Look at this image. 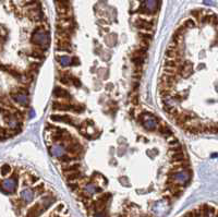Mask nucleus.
Returning a JSON list of instances; mask_svg holds the SVG:
<instances>
[{
	"instance_id": "obj_1",
	"label": "nucleus",
	"mask_w": 218,
	"mask_h": 217,
	"mask_svg": "<svg viewBox=\"0 0 218 217\" xmlns=\"http://www.w3.org/2000/svg\"><path fill=\"white\" fill-rule=\"evenodd\" d=\"M31 40L32 43L36 45V47H39L40 49L45 50L49 47V43H50L49 33L47 31H44L43 29H37L33 33Z\"/></svg>"
},
{
	"instance_id": "obj_2",
	"label": "nucleus",
	"mask_w": 218,
	"mask_h": 217,
	"mask_svg": "<svg viewBox=\"0 0 218 217\" xmlns=\"http://www.w3.org/2000/svg\"><path fill=\"white\" fill-rule=\"evenodd\" d=\"M27 95H29V91L20 90L17 92H12L11 98L19 105L23 106V107H27L29 106V96Z\"/></svg>"
},
{
	"instance_id": "obj_3",
	"label": "nucleus",
	"mask_w": 218,
	"mask_h": 217,
	"mask_svg": "<svg viewBox=\"0 0 218 217\" xmlns=\"http://www.w3.org/2000/svg\"><path fill=\"white\" fill-rule=\"evenodd\" d=\"M17 177H12L9 179L3 180L2 182L0 183V190L2 192H5L6 194H11L14 193L17 190Z\"/></svg>"
},
{
	"instance_id": "obj_4",
	"label": "nucleus",
	"mask_w": 218,
	"mask_h": 217,
	"mask_svg": "<svg viewBox=\"0 0 218 217\" xmlns=\"http://www.w3.org/2000/svg\"><path fill=\"white\" fill-rule=\"evenodd\" d=\"M140 120L142 121V124L146 130L154 131L157 128V119L151 114H143L140 116Z\"/></svg>"
},
{
	"instance_id": "obj_5",
	"label": "nucleus",
	"mask_w": 218,
	"mask_h": 217,
	"mask_svg": "<svg viewBox=\"0 0 218 217\" xmlns=\"http://www.w3.org/2000/svg\"><path fill=\"white\" fill-rule=\"evenodd\" d=\"M158 9V2L156 0H145L143 3L142 8L140 9L141 13H145V14H151V13H155Z\"/></svg>"
},
{
	"instance_id": "obj_6",
	"label": "nucleus",
	"mask_w": 218,
	"mask_h": 217,
	"mask_svg": "<svg viewBox=\"0 0 218 217\" xmlns=\"http://www.w3.org/2000/svg\"><path fill=\"white\" fill-rule=\"evenodd\" d=\"M176 183H185L187 181H189L190 179V174L185 170H179V171H176L173 174L170 175V177Z\"/></svg>"
},
{
	"instance_id": "obj_7",
	"label": "nucleus",
	"mask_w": 218,
	"mask_h": 217,
	"mask_svg": "<svg viewBox=\"0 0 218 217\" xmlns=\"http://www.w3.org/2000/svg\"><path fill=\"white\" fill-rule=\"evenodd\" d=\"M178 74L183 77H189L193 73V63L191 61H185L181 63L180 67L178 68Z\"/></svg>"
},
{
	"instance_id": "obj_8",
	"label": "nucleus",
	"mask_w": 218,
	"mask_h": 217,
	"mask_svg": "<svg viewBox=\"0 0 218 217\" xmlns=\"http://www.w3.org/2000/svg\"><path fill=\"white\" fill-rule=\"evenodd\" d=\"M194 117H195V116L188 114V112H180L176 120H177L178 124H180V126H181V124H185V123L191 122V121H192V119Z\"/></svg>"
},
{
	"instance_id": "obj_9",
	"label": "nucleus",
	"mask_w": 218,
	"mask_h": 217,
	"mask_svg": "<svg viewBox=\"0 0 218 217\" xmlns=\"http://www.w3.org/2000/svg\"><path fill=\"white\" fill-rule=\"evenodd\" d=\"M50 118H51V120H54V121H60V122H64V123H68V124L74 126L72 118L69 117L68 115H52Z\"/></svg>"
},
{
	"instance_id": "obj_10",
	"label": "nucleus",
	"mask_w": 218,
	"mask_h": 217,
	"mask_svg": "<svg viewBox=\"0 0 218 217\" xmlns=\"http://www.w3.org/2000/svg\"><path fill=\"white\" fill-rule=\"evenodd\" d=\"M43 211L44 209H42V206H40L39 203H38V204H35L33 207H31V209H29L26 217H38L42 213H43Z\"/></svg>"
},
{
	"instance_id": "obj_11",
	"label": "nucleus",
	"mask_w": 218,
	"mask_h": 217,
	"mask_svg": "<svg viewBox=\"0 0 218 217\" xmlns=\"http://www.w3.org/2000/svg\"><path fill=\"white\" fill-rule=\"evenodd\" d=\"M21 199L25 203H31L34 199V191L31 189H24L23 191L21 192Z\"/></svg>"
},
{
	"instance_id": "obj_12",
	"label": "nucleus",
	"mask_w": 218,
	"mask_h": 217,
	"mask_svg": "<svg viewBox=\"0 0 218 217\" xmlns=\"http://www.w3.org/2000/svg\"><path fill=\"white\" fill-rule=\"evenodd\" d=\"M135 26L141 30H144V31H149V30H152L153 24L149 22V21L144 20V19H140V20H138L135 22Z\"/></svg>"
},
{
	"instance_id": "obj_13",
	"label": "nucleus",
	"mask_w": 218,
	"mask_h": 217,
	"mask_svg": "<svg viewBox=\"0 0 218 217\" xmlns=\"http://www.w3.org/2000/svg\"><path fill=\"white\" fill-rule=\"evenodd\" d=\"M54 96L57 98H71L69 92L66 91L64 89H61V87H56L54 90Z\"/></svg>"
},
{
	"instance_id": "obj_14",
	"label": "nucleus",
	"mask_w": 218,
	"mask_h": 217,
	"mask_svg": "<svg viewBox=\"0 0 218 217\" xmlns=\"http://www.w3.org/2000/svg\"><path fill=\"white\" fill-rule=\"evenodd\" d=\"M101 189L99 188V187L93 184V183H87L85 186V188H84V192L89 195H93V194H95V193L101 192Z\"/></svg>"
},
{
	"instance_id": "obj_15",
	"label": "nucleus",
	"mask_w": 218,
	"mask_h": 217,
	"mask_svg": "<svg viewBox=\"0 0 218 217\" xmlns=\"http://www.w3.org/2000/svg\"><path fill=\"white\" fill-rule=\"evenodd\" d=\"M81 165L79 163H72V164H68L64 167H62V171L64 174H69V172H73V171H78L80 170Z\"/></svg>"
},
{
	"instance_id": "obj_16",
	"label": "nucleus",
	"mask_w": 218,
	"mask_h": 217,
	"mask_svg": "<svg viewBox=\"0 0 218 217\" xmlns=\"http://www.w3.org/2000/svg\"><path fill=\"white\" fill-rule=\"evenodd\" d=\"M181 60L180 58H177V59H168L165 61V67L166 68H171V69H178L181 64Z\"/></svg>"
},
{
	"instance_id": "obj_17",
	"label": "nucleus",
	"mask_w": 218,
	"mask_h": 217,
	"mask_svg": "<svg viewBox=\"0 0 218 217\" xmlns=\"http://www.w3.org/2000/svg\"><path fill=\"white\" fill-rule=\"evenodd\" d=\"M171 162L176 164L183 163V162H185V155H184V153L182 151L177 152V153H175V154L171 156Z\"/></svg>"
},
{
	"instance_id": "obj_18",
	"label": "nucleus",
	"mask_w": 218,
	"mask_h": 217,
	"mask_svg": "<svg viewBox=\"0 0 218 217\" xmlns=\"http://www.w3.org/2000/svg\"><path fill=\"white\" fill-rule=\"evenodd\" d=\"M51 154L54 155V157H60V156H62V155L66 154V149H63L62 145H54L51 147Z\"/></svg>"
},
{
	"instance_id": "obj_19",
	"label": "nucleus",
	"mask_w": 218,
	"mask_h": 217,
	"mask_svg": "<svg viewBox=\"0 0 218 217\" xmlns=\"http://www.w3.org/2000/svg\"><path fill=\"white\" fill-rule=\"evenodd\" d=\"M52 108H54V110H63V112H67V110H71L72 105L59 103V102H54V103L52 104Z\"/></svg>"
},
{
	"instance_id": "obj_20",
	"label": "nucleus",
	"mask_w": 218,
	"mask_h": 217,
	"mask_svg": "<svg viewBox=\"0 0 218 217\" xmlns=\"http://www.w3.org/2000/svg\"><path fill=\"white\" fill-rule=\"evenodd\" d=\"M59 158V162L62 164H72V163H75L76 162V159H78V157H75V156H67V155H62V156H60Z\"/></svg>"
},
{
	"instance_id": "obj_21",
	"label": "nucleus",
	"mask_w": 218,
	"mask_h": 217,
	"mask_svg": "<svg viewBox=\"0 0 218 217\" xmlns=\"http://www.w3.org/2000/svg\"><path fill=\"white\" fill-rule=\"evenodd\" d=\"M166 57L168 59H177V58L180 57V54H179L178 49H171L168 48L166 50Z\"/></svg>"
},
{
	"instance_id": "obj_22",
	"label": "nucleus",
	"mask_w": 218,
	"mask_h": 217,
	"mask_svg": "<svg viewBox=\"0 0 218 217\" xmlns=\"http://www.w3.org/2000/svg\"><path fill=\"white\" fill-rule=\"evenodd\" d=\"M82 177V174L80 172V170L78 171H73V172H69V174H66V178L68 181H74L76 179H80Z\"/></svg>"
},
{
	"instance_id": "obj_23",
	"label": "nucleus",
	"mask_w": 218,
	"mask_h": 217,
	"mask_svg": "<svg viewBox=\"0 0 218 217\" xmlns=\"http://www.w3.org/2000/svg\"><path fill=\"white\" fill-rule=\"evenodd\" d=\"M57 59L62 67H67L71 64V58H70L69 56H59Z\"/></svg>"
},
{
	"instance_id": "obj_24",
	"label": "nucleus",
	"mask_w": 218,
	"mask_h": 217,
	"mask_svg": "<svg viewBox=\"0 0 218 217\" xmlns=\"http://www.w3.org/2000/svg\"><path fill=\"white\" fill-rule=\"evenodd\" d=\"M11 166L8 165V164H5V165H2L1 167H0V176H2V177H6V176H8L10 172H11Z\"/></svg>"
},
{
	"instance_id": "obj_25",
	"label": "nucleus",
	"mask_w": 218,
	"mask_h": 217,
	"mask_svg": "<svg viewBox=\"0 0 218 217\" xmlns=\"http://www.w3.org/2000/svg\"><path fill=\"white\" fill-rule=\"evenodd\" d=\"M158 131H159V133H160L161 135H164V137H171V135H172L171 130H170V129L168 128V127H166V126L159 127Z\"/></svg>"
},
{
	"instance_id": "obj_26",
	"label": "nucleus",
	"mask_w": 218,
	"mask_h": 217,
	"mask_svg": "<svg viewBox=\"0 0 218 217\" xmlns=\"http://www.w3.org/2000/svg\"><path fill=\"white\" fill-rule=\"evenodd\" d=\"M140 38L141 40H142V43L144 44V45H148L149 43H151V39H152V36L149 34H146V33H141L140 34Z\"/></svg>"
},
{
	"instance_id": "obj_27",
	"label": "nucleus",
	"mask_w": 218,
	"mask_h": 217,
	"mask_svg": "<svg viewBox=\"0 0 218 217\" xmlns=\"http://www.w3.org/2000/svg\"><path fill=\"white\" fill-rule=\"evenodd\" d=\"M132 61L135 66H142V63L144 61V57H142V56H133Z\"/></svg>"
},
{
	"instance_id": "obj_28",
	"label": "nucleus",
	"mask_w": 218,
	"mask_h": 217,
	"mask_svg": "<svg viewBox=\"0 0 218 217\" xmlns=\"http://www.w3.org/2000/svg\"><path fill=\"white\" fill-rule=\"evenodd\" d=\"M164 74H166V75H171V77H176V75L178 74V72L176 71V69L166 68V69H164Z\"/></svg>"
},
{
	"instance_id": "obj_29",
	"label": "nucleus",
	"mask_w": 218,
	"mask_h": 217,
	"mask_svg": "<svg viewBox=\"0 0 218 217\" xmlns=\"http://www.w3.org/2000/svg\"><path fill=\"white\" fill-rule=\"evenodd\" d=\"M44 189H45V184H44V183H39V184H37L36 187H34L33 191H35L36 193H38V194H42L44 192Z\"/></svg>"
},
{
	"instance_id": "obj_30",
	"label": "nucleus",
	"mask_w": 218,
	"mask_h": 217,
	"mask_svg": "<svg viewBox=\"0 0 218 217\" xmlns=\"http://www.w3.org/2000/svg\"><path fill=\"white\" fill-rule=\"evenodd\" d=\"M69 80L71 81V82L73 83V85H75L76 87H80L81 86V82H80V80H79L78 77H72V75H70Z\"/></svg>"
},
{
	"instance_id": "obj_31",
	"label": "nucleus",
	"mask_w": 218,
	"mask_h": 217,
	"mask_svg": "<svg viewBox=\"0 0 218 217\" xmlns=\"http://www.w3.org/2000/svg\"><path fill=\"white\" fill-rule=\"evenodd\" d=\"M184 27H189V29L195 27V22L192 20V19H189V20H187L185 23H184Z\"/></svg>"
},
{
	"instance_id": "obj_32",
	"label": "nucleus",
	"mask_w": 218,
	"mask_h": 217,
	"mask_svg": "<svg viewBox=\"0 0 218 217\" xmlns=\"http://www.w3.org/2000/svg\"><path fill=\"white\" fill-rule=\"evenodd\" d=\"M191 13H192V15H194V17H196L198 20H201V17H202V11H201V10H193Z\"/></svg>"
},
{
	"instance_id": "obj_33",
	"label": "nucleus",
	"mask_w": 218,
	"mask_h": 217,
	"mask_svg": "<svg viewBox=\"0 0 218 217\" xmlns=\"http://www.w3.org/2000/svg\"><path fill=\"white\" fill-rule=\"evenodd\" d=\"M38 68H39V63H31L30 64V69H31L30 71H36Z\"/></svg>"
},
{
	"instance_id": "obj_34",
	"label": "nucleus",
	"mask_w": 218,
	"mask_h": 217,
	"mask_svg": "<svg viewBox=\"0 0 218 217\" xmlns=\"http://www.w3.org/2000/svg\"><path fill=\"white\" fill-rule=\"evenodd\" d=\"M71 64L72 66H79V64H80V61H79L78 58L76 57L71 58Z\"/></svg>"
},
{
	"instance_id": "obj_35",
	"label": "nucleus",
	"mask_w": 218,
	"mask_h": 217,
	"mask_svg": "<svg viewBox=\"0 0 218 217\" xmlns=\"http://www.w3.org/2000/svg\"><path fill=\"white\" fill-rule=\"evenodd\" d=\"M183 217H196V214H195V211L189 212V213H187V214L184 215Z\"/></svg>"
},
{
	"instance_id": "obj_36",
	"label": "nucleus",
	"mask_w": 218,
	"mask_h": 217,
	"mask_svg": "<svg viewBox=\"0 0 218 217\" xmlns=\"http://www.w3.org/2000/svg\"><path fill=\"white\" fill-rule=\"evenodd\" d=\"M69 188L71 189L72 191H75V190L79 188V184H78V183H71V184L69 186Z\"/></svg>"
},
{
	"instance_id": "obj_37",
	"label": "nucleus",
	"mask_w": 218,
	"mask_h": 217,
	"mask_svg": "<svg viewBox=\"0 0 218 217\" xmlns=\"http://www.w3.org/2000/svg\"><path fill=\"white\" fill-rule=\"evenodd\" d=\"M131 102H132V104H134V105H138L139 103V98H138V95H134L132 98H131Z\"/></svg>"
},
{
	"instance_id": "obj_38",
	"label": "nucleus",
	"mask_w": 218,
	"mask_h": 217,
	"mask_svg": "<svg viewBox=\"0 0 218 217\" xmlns=\"http://www.w3.org/2000/svg\"><path fill=\"white\" fill-rule=\"evenodd\" d=\"M94 217H106V215H105V213L101 211V212H97V213L94 215Z\"/></svg>"
},
{
	"instance_id": "obj_39",
	"label": "nucleus",
	"mask_w": 218,
	"mask_h": 217,
	"mask_svg": "<svg viewBox=\"0 0 218 217\" xmlns=\"http://www.w3.org/2000/svg\"><path fill=\"white\" fill-rule=\"evenodd\" d=\"M30 178H31V182L32 183H35L38 180V177H36V176H30Z\"/></svg>"
},
{
	"instance_id": "obj_40",
	"label": "nucleus",
	"mask_w": 218,
	"mask_h": 217,
	"mask_svg": "<svg viewBox=\"0 0 218 217\" xmlns=\"http://www.w3.org/2000/svg\"><path fill=\"white\" fill-rule=\"evenodd\" d=\"M169 145H178V140H177V139H175V140L170 141Z\"/></svg>"
},
{
	"instance_id": "obj_41",
	"label": "nucleus",
	"mask_w": 218,
	"mask_h": 217,
	"mask_svg": "<svg viewBox=\"0 0 218 217\" xmlns=\"http://www.w3.org/2000/svg\"><path fill=\"white\" fill-rule=\"evenodd\" d=\"M204 3H205V5H214V2H213L212 0H204Z\"/></svg>"
},
{
	"instance_id": "obj_42",
	"label": "nucleus",
	"mask_w": 218,
	"mask_h": 217,
	"mask_svg": "<svg viewBox=\"0 0 218 217\" xmlns=\"http://www.w3.org/2000/svg\"><path fill=\"white\" fill-rule=\"evenodd\" d=\"M62 209H63V205H62V204H60V205H58V207H57V211H58V212H60Z\"/></svg>"
},
{
	"instance_id": "obj_43",
	"label": "nucleus",
	"mask_w": 218,
	"mask_h": 217,
	"mask_svg": "<svg viewBox=\"0 0 218 217\" xmlns=\"http://www.w3.org/2000/svg\"><path fill=\"white\" fill-rule=\"evenodd\" d=\"M120 217H121V216H120Z\"/></svg>"
}]
</instances>
